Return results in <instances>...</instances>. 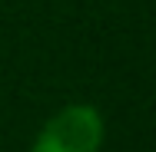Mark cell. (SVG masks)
<instances>
[{
	"mask_svg": "<svg viewBox=\"0 0 156 152\" xmlns=\"http://www.w3.org/2000/svg\"><path fill=\"white\" fill-rule=\"evenodd\" d=\"M103 119L93 106H66L47 122L33 152H100Z\"/></svg>",
	"mask_w": 156,
	"mask_h": 152,
	"instance_id": "6da1fadb",
	"label": "cell"
}]
</instances>
